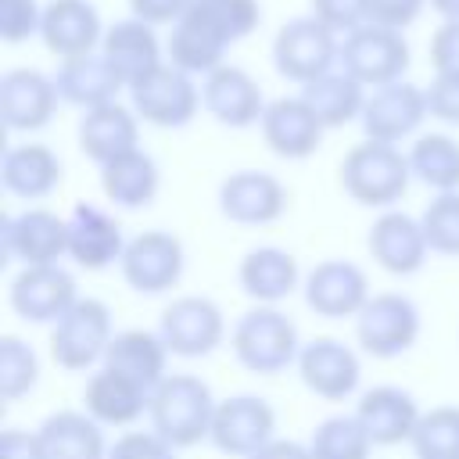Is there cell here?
Segmentation results:
<instances>
[{
	"label": "cell",
	"instance_id": "1",
	"mask_svg": "<svg viewBox=\"0 0 459 459\" xmlns=\"http://www.w3.org/2000/svg\"><path fill=\"white\" fill-rule=\"evenodd\" d=\"M215 394L194 373H169L151 394V430H158L176 452L194 448L212 437L215 420Z\"/></svg>",
	"mask_w": 459,
	"mask_h": 459
},
{
	"label": "cell",
	"instance_id": "2",
	"mask_svg": "<svg viewBox=\"0 0 459 459\" xmlns=\"http://www.w3.org/2000/svg\"><path fill=\"white\" fill-rule=\"evenodd\" d=\"M230 348L237 362L258 377H276L287 366H298L301 355L298 326L276 305H255L244 312L230 330Z\"/></svg>",
	"mask_w": 459,
	"mask_h": 459
},
{
	"label": "cell",
	"instance_id": "3",
	"mask_svg": "<svg viewBox=\"0 0 459 459\" xmlns=\"http://www.w3.org/2000/svg\"><path fill=\"white\" fill-rule=\"evenodd\" d=\"M409 179H412L409 154H402L398 143L362 140L341 161L344 194L366 208H391L409 190Z\"/></svg>",
	"mask_w": 459,
	"mask_h": 459
},
{
	"label": "cell",
	"instance_id": "4",
	"mask_svg": "<svg viewBox=\"0 0 459 459\" xmlns=\"http://www.w3.org/2000/svg\"><path fill=\"white\" fill-rule=\"evenodd\" d=\"M337 61H341V39L316 14L290 18L273 36V68L298 86L333 72Z\"/></svg>",
	"mask_w": 459,
	"mask_h": 459
},
{
	"label": "cell",
	"instance_id": "5",
	"mask_svg": "<svg viewBox=\"0 0 459 459\" xmlns=\"http://www.w3.org/2000/svg\"><path fill=\"white\" fill-rule=\"evenodd\" d=\"M111 337H115L111 308L100 298H79L50 326V359L68 373H82V369L104 362Z\"/></svg>",
	"mask_w": 459,
	"mask_h": 459
},
{
	"label": "cell",
	"instance_id": "6",
	"mask_svg": "<svg viewBox=\"0 0 459 459\" xmlns=\"http://www.w3.org/2000/svg\"><path fill=\"white\" fill-rule=\"evenodd\" d=\"M409 57L412 54H409L405 32L366 22V25H359L355 32H348L341 39V61H337V68H344L366 90H380V86H391V82L405 79Z\"/></svg>",
	"mask_w": 459,
	"mask_h": 459
},
{
	"label": "cell",
	"instance_id": "7",
	"mask_svg": "<svg viewBox=\"0 0 459 459\" xmlns=\"http://www.w3.org/2000/svg\"><path fill=\"white\" fill-rule=\"evenodd\" d=\"M129 108L147 126L183 129L197 118V111L204 104H201V86L194 82V75H186L165 61L161 68H154L151 75H143L129 86Z\"/></svg>",
	"mask_w": 459,
	"mask_h": 459
},
{
	"label": "cell",
	"instance_id": "8",
	"mask_svg": "<svg viewBox=\"0 0 459 459\" xmlns=\"http://www.w3.org/2000/svg\"><path fill=\"white\" fill-rule=\"evenodd\" d=\"M420 308L412 298L398 290L373 294L366 308L355 316V341L373 359H398L420 341Z\"/></svg>",
	"mask_w": 459,
	"mask_h": 459
},
{
	"label": "cell",
	"instance_id": "9",
	"mask_svg": "<svg viewBox=\"0 0 459 459\" xmlns=\"http://www.w3.org/2000/svg\"><path fill=\"white\" fill-rule=\"evenodd\" d=\"M158 333L165 348L179 359H204L226 341V316L222 308L204 294H183L172 298L161 312Z\"/></svg>",
	"mask_w": 459,
	"mask_h": 459
},
{
	"label": "cell",
	"instance_id": "10",
	"mask_svg": "<svg viewBox=\"0 0 459 459\" xmlns=\"http://www.w3.org/2000/svg\"><path fill=\"white\" fill-rule=\"evenodd\" d=\"M118 269L136 294H165L183 280L186 269L183 240L169 230H143L129 237Z\"/></svg>",
	"mask_w": 459,
	"mask_h": 459
},
{
	"label": "cell",
	"instance_id": "11",
	"mask_svg": "<svg viewBox=\"0 0 459 459\" xmlns=\"http://www.w3.org/2000/svg\"><path fill=\"white\" fill-rule=\"evenodd\" d=\"M222 455L251 459L269 441H276V409L258 394H233L215 405L212 437Z\"/></svg>",
	"mask_w": 459,
	"mask_h": 459
},
{
	"label": "cell",
	"instance_id": "12",
	"mask_svg": "<svg viewBox=\"0 0 459 459\" xmlns=\"http://www.w3.org/2000/svg\"><path fill=\"white\" fill-rule=\"evenodd\" d=\"M0 247L4 262L57 265L61 255H68V219L50 208H25L18 215H4Z\"/></svg>",
	"mask_w": 459,
	"mask_h": 459
},
{
	"label": "cell",
	"instance_id": "13",
	"mask_svg": "<svg viewBox=\"0 0 459 459\" xmlns=\"http://www.w3.org/2000/svg\"><path fill=\"white\" fill-rule=\"evenodd\" d=\"M301 294H305V305L323 319H348V316L355 319L373 298L366 269L348 258L316 262L301 283Z\"/></svg>",
	"mask_w": 459,
	"mask_h": 459
},
{
	"label": "cell",
	"instance_id": "14",
	"mask_svg": "<svg viewBox=\"0 0 459 459\" xmlns=\"http://www.w3.org/2000/svg\"><path fill=\"white\" fill-rule=\"evenodd\" d=\"M430 115L427 108V86H416V82H391V86H380L366 97V108H362V133L366 140H380V143H402L409 136L420 133L423 118Z\"/></svg>",
	"mask_w": 459,
	"mask_h": 459
},
{
	"label": "cell",
	"instance_id": "15",
	"mask_svg": "<svg viewBox=\"0 0 459 459\" xmlns=\"http://www.w3.org/2000/svg\"><path fill=\"white\" fill-rule=\"evenodd\" d=\"M7 301L18 319L54 326L79 301L75 276L61 265H22V273L11 280Z\"/></svg>",
	"mask_w": 459,
	"mask_h": 459
},
{
	"label": "cell",
	"instance_id": "16",
	"mask_svg": "<svg viewBox=\"0 0 459 459\" xmlns=\"http://www.w3.org/2000/svg\"><path fill=\"white\" fill-rule=\"evenodd\" d=\"M298 377L312 394H319L326 402H344L348 394L359 391L362 362L351 344H344L337 337H312L301 344Z\"/></svg>",
	"mask_w": 459,
	"mask_h": 459
},
{
	"label": "cell",
	"instance_id": "17",
	"mask_svg": "<svg viewBox=\"0 0 459 459\" xmlns=\"http://www.w3.org/2000/svg\"><path fill=\"white\" fill-rule=\"evenodd\" d=\"M126 233L111 212L93 201H75L68 212V258L79 269L100 273L126 255Z\"/></svg>",
	"mask_w": 459,
	"mask_h": 459
},
{
	"label": "cell",
	"instance_id": "18",
	"mask_svg": "<svg viewBox=\"0 0 459 459\" xmlns=\"http://www.w3.org/2000/svg\"><path fill=\"white\" fill-rule=\"evenodd\" d=\"M219 212L237 226H269L287 212V186L273 172H230L219 183Z\"/></svg>",
	"mask_w": 459,
	"mask_h": 459
},
{
	"label": "cell",
	"instance_id": "19",
	"mask_svg": "<svg viewBox=\"0 0 459 459\" xmlns=\"http://www.w3.org/2000/svg\"><path fill=\"white\" fill-rule=\"evenodd\" d=\"M104 32H108V25L100 22V11L93 0H50V4H43L39 39L61 61L100 50Z\"/></svg>",
	"mask_w": 459,
	"mask_h": 459
},
{
	"label": "cell",
	"instance_id": "20",
	"mask_svg": "<svg viewBox=\"0 0 459 459\" xmlns=\"http://www.w3.org/2000/svg\"><path fill=\"white\" fill-rule=\"evenodd\" d=\"M57 82L39 68H11L0 79V122L11 133H36L57 111Z\"/></svg>",
	"mask_w": 459,
	"mask_h": 459
},
{
	"label": "cell",
	"instance_id": "21",
	"mask_svg": "<svg viewBox=\"0 0 459 459\" xmlns=\"http://www.w3.org/2000/svg\"><path fill=\"white\" fill-rule=\"evenodd\" d=\"M201 104H204V111L219 126H226V129H247V126H258L262 122L269 100L262 97V86L240 65H219L201 82Z\"/></svg>",
	"mask_w": 459,
	"mask_h": 459
},
{
	"label": "cell",
	"instance_id": "22",
	"mask_svg": "<svg viewBox=\"0 0 459 459\" xmlns=\"http://www.w3.org/2000/svg\"><path fill=\"white\" fill-rule=\"evenodd\" d=\"M258 129H262L265 147L276 158H287V161L312 158L319 151V143H323V133H326V126L305 104L301 93L298 97H276V100H269Z\"/></svg>",
	"mask_w": 459,
	"mask_h": 459
},
{
	"label": "cell",
	"instance_id": "23",
	"mask_svg": "<svg viewBox=\"0 0 459 459\" xmlns=\"http://www.w3.org/2000/svg\"><path fill=\"white\" fill-rule=\"evenodd\" d=\"M366 247H369V258L384 273H391V276H412V273H420L427 265V255H430V244L423 237L420 219H412L405 212H394V208H387L369 226Z\"/></svg>",
	"mask_w": 459,
	"mask_h": 459
},
{
	"label": "cell",
	"instance_id": "24",
	"mask_svg": "<svg viewBox=\"0 0 459 459\" xmlns=\"http://www.w3.org/2000/svg\"><path fill=\"white\" fill-rule=\"evenodd\" d=\"M79 151L93 165H108L140 147V115L129 104H100L79 118Z\"/></svg>",
	"mask_w": 459,
	"mask_h": 459
},
{
	"label": "cell",
	"instance_id": "25",
	"mask_svg": "<svg viewBox=\"0 0 459 459\" xmlns=\"http://www.w3.org/2000/svg\"><path fill=\"white\" fill-rule=\"evenodd\" d=\"M355 416H359V423L366 427V434L377 448H391V445L412 441V430H416L423 412H420V405L409 391H402L394 384H380V387H369L359 398Z\"/></svg>",
	"mask_w": 459,
	"mask_h": 459
},
{
	"label": "cell",
	"instance_id": "26",
	"mask_svg": "<svg viewBox=\"0 0 459 459\" xmlns=\"http://www.w3.org/2000/svg\"><path fill=\"white\" fill-rule=\"evenodd\" d=\"M158 25L143 22V18H118L115 25H108L100 54L118 68V75L126 79V86H133L136 79L151 75L154 68L165 65V43L154 32Z\"/></svg>",
	"mask_w": 459,
	"mask_h": 459
},
{
	"label": "cell",
	"instance_id": "27",
	"mask_svg": "<svg viewBox=\"0 0 459 459\" xmlns=\"http://www.w3.org/2000/svg\"><path fill=\"white\" fill-rule=\"evenodd\" d=\"M82 409L100 423V427H133L143 412H151V391L140 387L136 380L100 366L90 373L82 387Z\"/></svg>",
	"mask_w": 459,
	"mask_h": 459
},
{
	"label": "cell",
	"instance_id": "28",
	"mask_svg": "<svg viewBox=\"0 0 459 459\" xmlns=\"http://www.w3.org/2000/svg\"><path fill=\"white\" fill-rule=\"evenodd\" d=\"M54 82H57L61 100L72 104V108H82V111L100 108V104H115L118 93L129 90L126 79L118 75V68H115L100 50L61 61Z\"/></svg>",
	"mask_w": 459,
	"mask_h": 459
},
{
	"label": "cell",
	"instance_id": "29",
	"mask_svg": "<svg viewBox=\"0 0 459 459\" xmlns=\"http://www.w3.org/2000/svg\"><path fill=\"white\" fill-rule=\"evenodd\" d=\"M237 283L240 290L258 301V305H280L283 298H290L305 280H301V269H298V258L283 247H251L240 265H237Z\"/></svg>",
	"mask_w": 459,
	"mask_h": 459
},
{
	"label": "cell",
	"instance_id": "30",
	"mask_svg": "<svg viewBox=\"0 0 459 459\" xmlns=\"http://www.w3.org/2000/svg\"><path fill=\"white\" fill-rule=\"evenodd\" d=\"M0 183L11 197L43 201L61 186V158L47 143H14L0 158Z\"/></svg>",
	"mask_w": 459,
	"mask_h": 459
},
{
	"label": "cell",
	"instance_id": "31",
	"mask_svg": "<svg viewBox=\"0 0 459 459\" xmlns=\"http://www.w3.org/2000/svg\"><path fill=\"white\" fill-rule=\"evenodd\" d=\"M169 355L172 351L165 348L158 330H122L111 337L100 366L136 380L140 387H147L154 394V387L169 377Z\"/></svg>",
	"mask_w": 459,
	"mask_h": 459
},
{
	"label": "cell",
	"instance_id": "32",
	"mask_svg": "<svg viewBox=\"0 0 459 459\" xmlns=\"http://www.w3.org/2000/svg\"><path fill=\"white\" fill-rule=\"evenodd\" d=\"M39 441L47 459H108V441L100 423L86 409H57L39 423Z\"/></svg>",
	"mask_w": 459,
	"mask_h": 459
},
{
	"label": "cell",
	"instance_id": "33",
	"mask_svg": "<svg viewBox=\"0 0 459 459\" xmlns=\"http://www.w3.org/2000/svg\"><path fill=\"white\" fill-rule=\"evenodd\" d=\"M161 172L147 151H129L108 165H100V190L115 208H147L158 197Z\"/></svg>",
	"mask_w": 459,
	"mask_h": 459
},
{
	"label": "cell",
	"instance_id": "34",
	"mask_svg": "<svg viewBox=\"0 0 459 459\" xmlns=\"http://www.w3.org/2000/svg\"><path fill=\"white\" fill-rule=\"evenodd\" d=\"M301 97L305 104L319 115V122L326 129H341L355 118H362V108H366V86L359 79H351L344 68H333L312 82L301 86Z\"/></svg>",
	"mask_w": 459,
	"mask_h": 459
},
{
	"label": "cell",
	"instance_id": "35",
	"mask_svg": "<svg viewBox=\"0 0 459 459\" xmlns=\"http://www.w3.org/2000/svg\"><path fill=\"white\" fill-rule=\"evenodd\" d=\"M226 50L230 47L222 39H215L204 25H197L186 14L169 29V39H165V61L176 65L186 75H208V72H215L219 65H226Z\"/></svg>",
	"mask_w": 459,
	"mask_h": 459
},
{
	"label": "cell",
	"instance_id": "36",
	"mask_svg": "<svg viewBox=\"0 0 459 459\" xmlns=\"http://www.w3.org/2000/svg\"><path fill=\"white\" fill-rule=\"evenodd\" d=\"M405 154L412 179L437 194L459 190V140H452L448 133H420Z\"/></svg>",
	"mask_w": 459,
	"mask_h": 459
},
{
	"label": "cell",
	"instance_id": "37",
	"mask_svg": "<svg viewBox=\"0 0 459 459\" xmlns=\"http://www.w3.org/2000/svg\"><path fill=\"white\" fill-rule=\"evenodd\" d=\"M186 18H194L215 39H222L226 47H233V43L247 39L258 29L262 4L258 0H190Z\"/></svg>",
	"mask_w": 459,
	"mask_h": 459
},
{
	"label": "cell",
	"instance_id": "38",
	"mask_svg": "<svg viewBox=\"0 0 459 459\" xmlns=\"http://www.w3.org/2000/svg\"><path fill=\"white\" fill-rule=\"evenodd\" d=\"M377 445L369 441L366 427L359 423V416H330L323 420L312 437H308V452L312 459H369Z\"/></svg>",
	"mask_w": 459,
	"mask_h": 459
},
{
	"label": "cell",
	"instance_id": "39",
	"mask_svg": "<svg viewBox=\"0 0 459 459\" xmlns=\"http://www.w3.org/2000/svg\"><path fill=\"white\" fill-rule=\"evenodd\" d=\"M416 459H459V405H434L412 430Z\"/></svg>",
	"mask_w": 459,
	"mask_h": 459
},
{
	"label": "cell",
	"instance_id": "40",
	"mask_svg": "<svg viewBox=\"0 0 459 459\" xmlns=\"http://www.w3.org/2000/svg\"><path fill=\"white\" fill-rule=\"evenodd\" d=\"M39 384V359L29 341L4 333L0 337V398L18 402Z\"/></svg>",
	"mask_w": 459,
	"mask_h": 459
},
{
	"label": "cell",
	"instance_id": "41",
	"mask_svg": "<svg viewBox=\"0 0 459 459\" xmlns=\"http://www.w3.org/2000/svg\"><path fill=\"white\" fill-rule=\"evenodd\" d=\"M420 226H423V237H427V244H430L434 255L459 258V190L437 194L423 208Z\"/></svg>",
	"mask_w": 459,
	"mask_h": 459
},
{
	"label": "cell",
	"instance_id": "42",
	"mask_svg": "<svg viewBox=\"0 0 459 459\" xmlns=\"http://www.w3.org/2000/svg\"><path fill=\"white\" fill-rule=\"evenodd\" d=\"M43 4L39 0H0V39L18 47L32 36H39Z\"/></svg>",
	"mask_w": 459,
	"mask_h": 459
},
{
	"label": "cell",
	"instance_id": "43",
	"mask_svg": "<svg viewBox=\"0 0 459 459\" xmlns=\"http://www.w3.org/2000/svg\"><path fill=\"white\" fill-rule=\"evenodd\" d=\"M108 459H176V448L158 430H126L111 441Z\"/></svg>",
	"mask_w": 459,
	"mask_h": 459
},
{
	"label": "cell",
	"instance_id": "44",
	"mask_svg": "<svg viewBox=\"0 0 459 459\" xmlns=\"http://www.w3.org/2000/svg\"><path fill=\"white\" fill-rule=\"evenodd\" d=\"M308 7L337 36H348L359 25H366V0H308Z\"/></svg>",
	"mask_w": 459,
	"mask_h": 459
},
{
	"label": "cell",
	"instance_id": "45",
	"mask_svg": "<svg viewBox=\"0 0 459 459\" xmlns=\"http://www.w3.org/2000/svg\"><path fill=\"white\" fill-rule=\"evenodd\" d=\"M430 0H366V22L405 32Z\"/></svg>",
	"mask_w": 459,
	"mask_h": 459
},
{
	"label": "cell",
	"instance_id": "46",
	"mask_svg": "<svg viewBox=\"0 0 459 459\" xmlns=\"http://www.w3.org/2000/svg\"><path fill=\"white\" fill-rule=\"evenodd\" d=\"M427 108H430V118H437L445 126H459V75L434 72V79L427 86Z\"/></svg>",
	"mask_w": 459,
	"mask_h": 459
},
{
	"label": "cell",
	"instance_id": "47",
	"mask_svg": "<svg viewBox=\"0 0 459 459\" xmlns=\"http://www.w3.org/2000/svg\"><path fill=\"white\" fill-rule=\"evenodd\" d=\"M430 65L434 72L459 75V22H441L430 36Z\"/></svg>",
	"mask_w": 459,
	"mask_h": 459
},
{
	"label": "cell",
	"instance_id": "48",
	"mask_svg": "<svg viewBox=\"0 0 459 459\" xmlns=\"http://www.w3.org/2000/svg\"><path fill=\"white\" fill-rule=\"evenodd\" d=\"M190 0H129V14L151 25H176L186 14Z\"/></svg>",
	"mask_w": 459,
	"mask_h": 459
},
{
	"label": "cell",
	"instance_id": "49",
	"mask_svg": "<svg viewBox=\"0 0 459 459\" xmlns=\"http://www.w3.org/2000/svg\"><path fill=\"white\" fill-rule=\"evenodd\" d=\"M0 459H47L39 430H4L0 434Z\"/></svg>",
	"mask_w": 459,
	"mask_h": 459
},
{
	"label": "cell",
	"instance_id": "50",
	"mask_svg": "<svg viewBox=\"0 0 459 459\" xmlns=\"http://www.w3.org/2000/svg\"><path fill=\"white\" fill-rule=\"evenodd\" d=\"M251 459H312V452H308V445H301V441H283V437H276V441H269L262 452H255Z\"/></svg>",
	"mask_w": 459,
	"mask_h": 459
},
{
	"label": "cell",
	"instance_id": "51",
	"mask_svg": "<svg viewBox=\"0 0 459 459\" xmlns=\"http://www.w3.org/2000/svg\"><path fill=\"white\" fill-rule=\"evenodd\" d=\"M441 22H459V0H430Z\"/></svg>",
	"mask_w": 459,
	"mask_h": 459
}]
</instances>
